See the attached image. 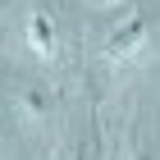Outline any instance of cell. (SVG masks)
I'll return each mask as SVG.
<instances>
[{
  "mask_svg": "<svg viewBox=\"0 0 160 160\" xmlns=\"http://www.w3.org/2000/svg\"><path fill=\"white\" fill-rule=\"evenodd\" d=\"M0 137H5V96H0Z\"/></svg>",
  "mask_w": 160,
  "mask_h": 160,
  "instance_id": "cell-4",
  "label": "cell"
},
{
  "mask_svg": "<svg viewBox=\"0 0 160 160\" xmlns=\"http://www.w3.org/2000/svg\"><path fill=\"white\" fill-rule=\"evenodd\" d=\"M50 101H55V96H50L41 82H18V110H23L28 119H46V114H50Z\"/></svg>",
  "mask_w": 160,
  "mask_h": 160,
  "instance_id": "cell-3",
  "label": "cell"
},
{
  "mask_svg": "<svg viewBox=\"0 0 160 160\" xmlns=\"http://www.w3.org/2000/svg\"><path fill=\"white\" fill-rule=\"evenodd\" d=\"M151 28H156V14H151V9L128 14V18L110 32V41H105V60H110V64H123V60H133V55H142L147 41H151Z\"/></svg>",
  "mask_w": 160,
  "mask_h": 160,
  "instance_id": "cell-1",
  "label": "cell"
},
{
  "mask_svg": "<svg viewBox=\"0 0 160 160\" xmlns=\"http://www.w3.org/2000/svg\"><path fill=\"white\" fill-rule=\"evenodd\" d=\"M28 41L37 50L41 60H55V50H60V32H55V18L46 9H32L28 14Z\"/></svg>",
  "mask_w": 160,
  "mask_h": 160,
  "instance_id": "cell-2",
  "label": "cell"
}]
</instances>
